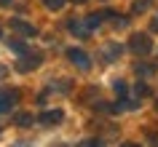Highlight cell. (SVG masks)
<instances>
[{
    "label": "cell",
    "instance_id": "cell-1",
    "mask_svg": "<svg viewBox=\"0 0 158 147\" xmlns=\"http://www.w3.org/2000/svg\"><path fill=\"white\" fill-rule=\"evenodd\" d=\"M129 48H131L134 54H139V56H148L150 51H153V43H150V38H148V35L134 32L131 38H129Z\"/></svg>",
    "mask_w": 158,
    "mask_h": 147
},
{
    "label": "cell",
    "instance_id": "cell-2",
    "mask_svg": "<svg viewBox=\"0 0 158 147\" xmlns=\"http://www.w3.org/2000/svg\"><path fill=\"white\" fill-rule=\"evenodd\" d=\"M16 102H19V91L16 88H3L0 91V115L11 112L16 107Z\"/></svg>",
    "mask_w": 158,
    "mask_h": 147
},
{
    "label": "cell",
    "instance_id": "cell-3",
    "mask_svg": "<svg viewBox=\"0 0 158 147\" xmlns=\"http://www.w3.org/2000/svg\"><path fill=\"white\" fill-rule=\"evenodd\" d=\"M67 59H70L78 70H83V72H86V70H91V56H89L86 51H81V48H70V51H67Z\"/></svg>",
    "mask_w": 158,
    "mask_h": 147
},
{
    "label": "cell",
    "instance_id": "cell-4",
    "mask_svg": "<svg viewBox=\"0 0 158 147\" xmlns=\"http://www.w3.org/2000/svg\"><path fill=\"white\" fill-rule=\"evenodd\" d=\"M40 62H43L40 54H30V51H24V54H22V62L16 64V70H19V72H30V70H35V67H40Z\"/></svg>",
    "mask_w": 158,
    "mask_h": 147
},
{
    "label": "cell",
    "instance_id": "cell-5",
    "mask_svg": "<svg viewBox=\"0 0 158 147\" xmlns=\"http://www.w3.org/2000/svg\"><path fill=\"white\" fill-rule=\"evenodd\" d=\"M62 118H64L62 110H43L40 112V123L43 126H56V123H62Z\"/></svg>",
    "mask_w": 158,
    "mask_h": 147
},
{
    "label": "cell",
    "instance_id": "cell-6",
    "mask_svg": "<svg viewBox=\"0 0 158 147\" xmlns=\"http://www.w3.org/2000/svg\"><path fill=\"white\" fill-rule=\"evenodd\" d=\"M11 27H14L19 35H24V38H32V35H38V30H35L30 22H24V19H14V22H11Z\"/></svg>",
    "mask_w": 158,
    "mask_h": 147
},
{
    "label": "cell",
    "instance_id": "cell-7",
    "mask_svg": "<svg viewBox=\"0 0 158 147\" xmlns=\"http://www.w3.org/2000/svg\"><path fill=\"white\" fill-rule=\"evenodd\" d=\"M67 30H70L75 38H89V32H91L89 27H83V22H75V19H70V22H67Z\"/></svg>",
    "mask_w": 158,
    "mask_h": 147
},
{
    "label": "cell",
    "instance_id": "cell-8",
    "mask_svg": "<svg viewBox=\"0 0 158 147\" xmlns=\"http://www.w3.org/2000/svg\"><path fill=\"white\" fill-rule=\"evenodd\" d=\"M102 54H105V59H110V62H113V59H118L121 54H123V48H121L118 43H107V46L102 48Z\"/></svg>",
    "mask_w": 158,
    "mask_h": 147
},
{
    "label": "cell",
    "instance_id": "cell-9",
    "mask_svg": "<svg viewBox=\"0 0 158 147\" xmlns=\"http://www.w3.org/2000/svg\"><path fill=\"white\" fill-rule=\"evenodd\" d=\"M102 19H105V14H89V16H86V27H89V30H97V27L102 24Z\"/></svg>",
    "mask_w": 158,
    "mask_h": 147
},
{
    "label": "cell",
    "instance_id": "cell-10",
    "mask_svg": "<svg viewBox=\"0 0 158 147\" xmlns=\"http://www.w3.org/2000/svg\"><path fill=\"white\" fill-rule=\"evenodd\" d=\"M134 72H137V75H142V78H148V75L153 72V67H150L148 62H137V64H134Z\"/></svg>",
    "mask_w": 158,
    "mask_h": 147
},
{
    "label": "cell",
    "instance_id": "cell-11",
    "mask_svg": "<svg viewBox=\"0 0 158 147\" xmlns=\"http://www.w3.org/2000/svg\"><path fill=\"white\" fill-rule=\"evenodd\" d=\"M148 94H150V86H148V83H145V80H139V83H137V86H134V96H137V99L148 96Z\"/></svg>",
    "mask_w": 158,
    "mask_h": 147
},
{
    "label": "cell",
    "instance_id": "cell-12",
    "mask_svg": "<svg viewBox=\"0 0 158 147\" xmlns=\"http://www.w3.org/2000/svg\"><path fill=\"white\" fill-rule=\"evenodd\" d=\"M14 123L22 126V129H24V126H32V115H30V112H19L16 118H14Z\"/></svg>",
    "mask_w": 158,
    "mask_h": 147
},
{
    "label": "cell",
    "instance_id": "cell-13",
    "mask_svg": "<svg viewBox=\"0 0 158 147\" xmlns=\"http://www.w3.org/2000/svg\"><path fill=\"white\" fill-rule=\"evenodd\" d=\"M8 48H11V51H16V54H24V51H30L22 40H8Z\"/></svg>",
    "mask_w": 158,
    "mask_h": 147
},
{
    "label": "cell",
    "instance_id": "cell-14",
    "mask_svg": "<svg viewBox=\"0 0 158 147\" xmlns=\"http://www.w3.org/2000/svg\"><path fill=\"white\" fill-rule=\"evenodd\" d=\"M148 3H150V0H137V3L131 6V11H134V14H145V11H148Z\"/></svg>",
    "mask_w": 158,
    "mask_h": 147
},
{
    "label": "cell",
    "instance_id": "cell-15",
    "mask_svg": "<svg viewBox=\"0 0 158 147\" xmlns=\"http://www.w3.org/2000/svg\"><path fill=\"white\" fill-rule=\"evenodd\" d=\"M43 3H46V8H48V11H59L62 6H64V0H43Z\"/></svg>",
    "mask_w": 158,
    "mask_h": 147
},
{
    "label": "cell",
    "instance_id": "cell-16",
    "mask_svg": "<svg viewBox=\"0 0 158 147\" xmlns=\"http://www.w3.org/2000/svg\"><path fill=\"white\" fill-rule=\"evenodd\" d=\"M113 88H115L118 96H126V80H115V83H113Z\"/></svg>",
    "mask_w": 158,
    "mask_h": 147
},
{
    "label": "cell",
    "instance_id": "cell-17",
    "mask_svg": "<svg viewBox=\"0 0 158 147\" xmlns=\"http://www.w3.org/2000/svg\"><path fill=\"white\" fill-rule=\"evenodd\" d=\"M113 19H115V27H118V30L129 27V19H126V16H113Z\"/></svg>",
    "mask_w": 158,
    "mask_h": 147
},
{
    "label": "cell",
    "instance_id": "cell-18",
    "mask_svg": "<svg viewBox=\"0 0 158 147\" xmlns=\"http://www.w3.org/2000/svg\"><path fill=\"white\" fill-rule=\"evenodd\" d=\"M150 30H153V32H158V14L153 16V22H150Z\"/></svg>",
    "mask_w": 158,
    "mask_h": 147
},
{
    "label": "cell",
    "instance_id": "cell-19",
    "mask_svg": "<svg viewBox=\"0 0 158 147\" xmlns=\"http://www.w3.org/2000/svg\"><path fill=\"white\" fill-rule=\"evenodd\" d=\"M148 142H153V145H158V137H156V134H150V137H148Z\"/></svg>",
    "mask_w": 158,
    "mask_h": 147
},
{
    "label": "cell",
    "instance_id": "cell-20",
    "mask_svg": "<svg viewBox=\"0 0 158 147\" xmlns=\"http://www.w3.org/2000/svg\"><path fill=\"white\" fill-rule=\"evenodd\" d=\"M11 3H14V0H0V6H11Z\"/></svg>",
    "mask_w": 158,
    "mask_h": 147
},
{
    "label": "cell",
    "instance_id": "cell-21",
    "mask_svg": "<svg viewBox=\"0 0 158 147\" xmlns=\"http://www.w3.org/2000/svg\"><path fill=\"white\" fill-rule=\"evenodd\" d=\"M156 110H158V99H156Z\"/></svg>",
    "mask_w": 158,
    "mask_h": 147
},
{
    "label": "cell",
    "instance_id": "cell-22",
    "mask_svg": "<svg viewBox=\"0 0 158 147\" xmlns=\"http://www.w3.org/2000/svg\"><path fill=\"white\" fill-rule=\"evenodd\" d=\"M0 38H3V32H0Z\"/></svg>",
    "mask_w": 158,
    "mask_h": 147
}]
</instances>
